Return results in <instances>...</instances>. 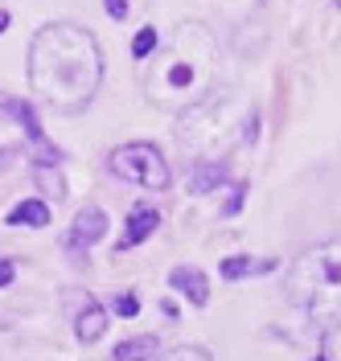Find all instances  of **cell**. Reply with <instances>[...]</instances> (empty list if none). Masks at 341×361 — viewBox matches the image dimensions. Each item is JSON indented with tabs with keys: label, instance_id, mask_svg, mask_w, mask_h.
Masks as SVG:
<instances>
[{
	"label": "cell",
	"instance_id": "6da1fadb",
	"mask_svg": "<svg viewBox=\"0 0 341 361\" xmlns=\"http://www.w3.org/2000/svg\"><path fill=\"white\" fill-rule=\"evenodd\" d=\"M25 74L33 94L49 103L54 111H83L91 107L103 82V49L87 33L83 25L70 21H49L33 33L29 42V58H25Z\"/></svg>",
	"mask_w": 341,
	"mask_h": 361
},
{
	"label": "cell",
	"instance_id": "7a4b0ae2",
	"mask_svg": "<svg viewBox=\"0 0 341 361\" xmlns=\"http://www.w3.org/2000/svg\"><path fill=\"white\" fill-rule=\"evenodd\" d=\"M157 62L144 66V99L169 115H181L185 107L202 103L205 94H214L218 78V37L202 21H185L173 29V37L160 45L157 42Z\"/></svg>",
	"mask_w": 341,
	"mask_h": 361
},
{
	"label": "cell",
	"instance_id": "3957f363",
	"mask_svg": "<svg viewBox=\"0 0 341 361\" xmlns=\"http://www.w3.org/2000/svg\"><path fill=\"white\" fill-rule=\"evenodd\" d=\"M288 300L317 333L341 329V238L300 250L288 271Z\"/></svg>",
	"mask_w": 341,
	"mask_h": 361
},
{
	"label": "cell",
	"instance_id": "277c9868",
	"mask_svg": "<svg viewBox=\"0 0 341 361\" xmlns=\"http://www.w3.org/2000/svg\"><path fill=\"white\" fill-rule=\"evenodd\" d=\"M107 169H112L119 180H132L140 189H169L173 185V173H169V160L160 157L157 144L148 140H136V144H119L112 157H107Z\"/></svg>",
	"mask_w": 341,
	"mask_h": 361
},
{
	"label": "cell",
	"instance_id": "5b68a950",
	"mask_svg": "<svg viewBox=\"0 0 341 361\" xmlns=\"http://www.w3.org/2000/svg\"><path fill=\"white\" fill-rule=\"evenodd\" d=\"M230 99L222 94H205L202 103L185 107L177 115V140L185 148H218L230 132Z\"/></svg>",
	"mask_w": 341,
	"mask_h": 361
},
{
	"label": "cell",
	"instance_id": "8992f818",
	"mask_svg": "<svg viewBox=\"0 0 341 361\" xmlns=\"http://www.w3.org/2000/svg\"><path fill=\"white\" fill-rule=\"evenodd\" d=\"M0 119L17 123V128L33 140V148H37V160H42V164H62V152H58V148L46 140L42 123H37V111H33L25 99H17V94H4V90H0Z\"/></svg>",
	"mask_w": 341,
	"mask_h": 361
},
{
	"label": "cell",
	"instance_id": "52a82bcc",
	"mask_svg": "<svg viewBox=\"0 0 341 361\" xmlns=\"http://www.w3.org/2000/svg\"><path fill=\"white\" fill-rule=\"evenodd\" d=\"M103 234H107V214H103L99 205H87V209L74 214V222H70V230H66V250L83 263L87 250H91Z\"/></svg>",
	"mask_w": 341,
	"mask_h": 361
},
{
	"label": "cell",
	"instance_id": "ba28073f",
	"mask_svg": "<svg viewBox=\"0 0 341 361\" xmlns=\"http://www.w3.org/2000/svg\"><path fill=\"white\" fill-rule=\"evenodd\" d=\"M169 288L177 295H185L193 308H205L210 304V279H205L202 267H173L169 271Z\"/></svg>",
	"mask_w": 341,
	"mask_h": 361
},
{
	"label": "cell",
	"instance_id": "9c48e42d",
	"mask_svg": "<svg viewBox=\"0 0 341 361\" xmlns=\"http://www.w3.org/2000/svg\"><path fill=\"white\" fill-rule=\"evenodd\" d=\"M160 226V209H152V205H136L132 214H128V226H124V238H119V250H132L140 247L152 230Z\"/></svg>",
	"mask_w": 341,
	"mask_h": 361
},
{
	"label": "cell",
	"instance_id": "30bf717a",
	"mask_svg": "<svg viewBox=\"0 0 341 361\" xmlns=\"http://www.w3.org/2000/svg\"><path fill=\"white\" fill-rule=\"evenodd\" d=\"M107 324H112V316H107V308H103V304H87V308H83V312L74 316V337L83 341V345H95V341L103 337V333H107Z\"/></svg>",
	"mask_w": 341,
	"mask_h": 361
},
{
	"label": "cell",
	"instance_id": "8fae6325",
	"mask_svg": "<svg viewBox=\"0 0 341 361\" xmlns=\"http://www.w3.org/2000/svg\"><path fill=\"white\" fill-rule=\"evenodd\" d=\"M227 177H230V164H227V160H214V164H193V169H189V177H185V189H189V193H210V189L227 185Z\"/></svg>",
	"mask_w": 341,
	"mask_h": 361
},
{
	"label": "cell",
	"instance_id": "7c38bea8",
	"mask_svg": "<svg viewBox=\"0 0 341 361\" xmlns=\"http://www.w3.org/2000/svg\"><path fill=\"white\" fill-rule=\"evenodd\" d=\"M222 279L227 283H239V279H247V275H268V271H275V259L268 255V259H251V255H230V259H222Z\"/></svg>",
	"mask_w": 341,
	"mask_h": 361
},
{
	"label": "cell",
	"instance_id": "4fadbf2b",
	"mask_svg": "<svg viewBox=\"0 0 341 361\" xmlns=\"http://www.w3.org/2000/svg\"><path fill=\"white\" fill-rule=\"evenodd\" d=\"M4 226H13V230H21V226H33V230H42L49 226V205L42 197H29V202H17L8 214H4Z\"/></svg>",
	"mask_w": 341,
	"mask_h": 361
},
{
	"label": "cell",
	"instance_id": "5bb4252c",
	"mask_svg": "<svg viewBox=\"0 0 341 361\" xmlns=\"http://www.w3.org/2000/svg\"><path fill=\"white\" fill-rule=\"evenodd\" d=\"M33 180L42 185V193L54 197V202H62V197H66V177L58 173V164H42V160H33Z\"/></svg>",
	"mask_w": 341,
	"mask_h": 361
},
{
	"label": "cell",
	"instance_id": "9a60e30c",
	"mask_svg": "<svg viewBox=\"0 0 341 361\" xmlns=\"http://www.w3.org/2000/svg\"><path fill=\"white\" fill-rule=\"evenodd\" d=\"M164 345H160L157 337H132V341H119L115 345V361H140V357H152V353H160Z\"/></svg>",
	"mask_w": 341,
	"mask_h": 361
},
{
	"label": "cell",
	"instance_id": "2e32d148",
	"mask_svg": "<svg viewBox=\"0 0 341 361\" xmlns=\"http://www.w3.org/2000/svg\"><path fill=\"white\" fill-rule=\"evenodd\" d=\"M140 361H214L202 345H177V349H160L152 357H140Z\"/></svg>",
	"mask_w": 341,
	"mask_h": 361
},
{
	"label": "cell",
	"instance_id": "e0dca14e",
	"mask_svg": "<svg viewBox=\"0 0 341 361\" xmlns=\"http://www.w3.org/2000/svg\"><path fill=\"white\" fill-rule=\"evenodd\" d=\"M157 29H152V25H148V29H140L136 37H132V58H140V62H144V58H148V54H152V49H157Z\"/></svg>",
	"mask_w": 341,
	"mask_h": 361
},
{
	"label": "cell",
	"instance_id": "ac0fdd59",
	"mask_svg": "<svg viewBox=\"0 0 341 361\" xmlns=\"http://www.w3.org/2000/svg\"><path fill=\"white\" fill-rule=\"evenodd\" d=\"M112 312L124 316V320H132V316L140 312V300H136V295H128V292H119V295L112 300Z\"/></svg>",
	"mask_w": 341,
	"mask_h": 361
},
{
	"label": "cell",
	"instance_id": "d6986e66",
	"mask_svg": "<svg viewBox=\"0 0 341 361\" xmlns=\"http://www.w3.org/2000/svg\"><path fill=\"white\" fill-rule=\"evenodd\" d=\"M243 197H247V185L239 180V185H234V197H230V202H227V218H234V214L243 209Z\"/></svg>",
	"mask_w": 341,
	"mask_h": 361
},
{
	"label": "cell",
	"instance_id": "ffe728a7",
	"mask_svg": "<svg viewBox=\"0 0 341 361\" xmlns=\"http://www.w3.org/2000/svg\"><path fill=\"white\" fill-rule=\"evenodd\" d=\"M103 4H107V13L115 21H128V0H103Z\"/></svg>",
	"mask_w": 341,
	"mask_h": 361
},
{
	"label": "cell",
	"instance_id": "44dd1931",
	"mask_svg": "<svg viewBox=\"0 0 341 361\" xmlns=\"http://www.w3.org/2000/svg\"><path fill=\"white\" fill-rule=\"evenodd\" d=\"M13 275H17V263H13V259H0V288H8Z\"/></svg>",
	"mask_w": 341,
	"mask_h": 361
},
{
	"label": "cell",
	"instance_id": "7402d4cb",
	"mask_svg": "<svg viewBox=\"0 0 341 361\" xmlns=\"http://www.w3.org/2000/svg\"><path fill=\"white\" fill-rule=\"evenodd\" d=\"M4 29H8V13H0V33H4Z\"/></svg>",
	"mask_w": 341,
	"mask_h": 361
},
{
	"label": "cell",
	"instance_id": "603a6c76",
	"mask_svg": "<svg viewBox=\"0 0 341 361\" xmlns=\"http://www.w3.org/2000/svg\"><path fill=\"white\" fill-rule=\"evenodd\" d=\"M313 361H329V357H325V353H317V357H313Z\"/></svg>",
	"mask_w": 341,
	"mask_h": 361
},
{
	"label": "cell",
	"instance_id": "cb8c5ba5",
	"mask_svg": "<svg viewBox=\"0 0 341 361\" xmlns=\"http://www.w3.org/2000/svg\"><path fill=\"white\" fill-rule=\"evenodd\" d=\"M333 4H337V8H341V0H333Z\"/></svg>",
	"mask_w": 341,
	"mask_h": 361
}]
</instances>
